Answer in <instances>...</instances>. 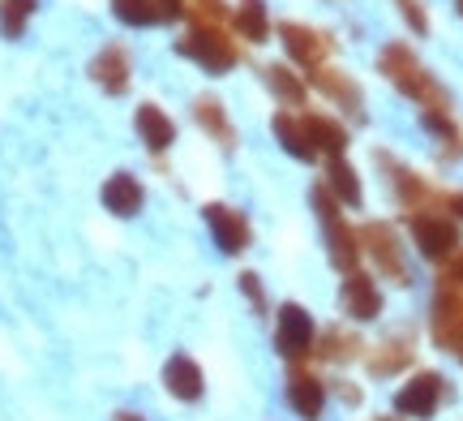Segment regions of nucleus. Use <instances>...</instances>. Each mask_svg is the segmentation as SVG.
<instances>
[{
  "instance_id": "obj_6",
  "label": "nucleus",
  "mask_w": 463,
  "mask_h": 421,
  "mask_svg": "<svg viewBox=\"0 0 463 421\" xmlns=\"http://www.w3.org/2000/svg\"><path fill=\"white\" fill-rule=\"evenodd\" d=\"M275 349H279L288 361H300V357L314 353V319L309 310L297 301H288L279 310V331H275Z\"/></svg>"
},
{
  "instance_id": "obj_28",
  "label": "nucleus",
  "mask_w": 463,
  "mask_h": 421,
  "mask_svg": "<svg viewBox=\"0 0 463 421\" xmlns=\"http://www.w3.org/2000/svg\"><path fill=\"white\" fill-rule=\"evenodd\" d=\"M184 14H194V22H206V26H223L228 5L223 0H184Z\"/></svg>"
},
{
  "instance_id": "obj_34",
  "label": "nucleus",
  "mask_w": 463,
  "mask_h": 421,
  "mask_svg": "<svg viewBox=\"0 0 463 421\" xmlns=\"http://www.w3.org/2000/svg\"><path fill=\"white\" fill-rule=\"evenodd\" d=\"M455 211H459V215H463V194H455Z\"/></svg>"
},
{
  "instance_id": "obj_2",
  "label": "nucleus",
  "mask_w": 463,
  "mask_h": 421,
  "mask_svg": "<svg viewBox=\"0 0 463 421\" xmlns=\"http://www.w3.org/2000/svg\"><path fill=\"white\" fill-rule=\"evenodd\" d=\"M176 52L189 56V61H198V65L211 69V73H228V69H236V61H241L236 39H228L223 26H206V22H194V26L176 39Z\"/></svg>"
},
{
  "instance_id": "obj_8",
  "label": "nucleus",
  "mask_w": 463,
  "mask_h": 421,
  "mask_svg": "<svg viewBox=\"0 0 463 421\" xmlns=\"http://www.w3.org/2000/svg\"><path fill=\"white\" fill-rule=\"evenodd\" d=\"M206 224H211V236L223 254H245L253 233H249V219L236 211V206H223V203H211L206 206Z\"/></svg>"
},
{
  "instance_id": "obj_13",
  "label": "nucleus",
  "mask_w": 463,
  "mask_h": 421,
  "mask_svg": "<svg viewBox=\"0 0 463 421\" xmlns=\"http://www.w3.org/2000/svg\"><path fill=\"white\" fill-rule=\"evenodd\" d=\"M90 78L108 91V95H125L129 91V52L120 43H108V48L90 61Z\"/></svg>"
},
{
  "instance_id": "obj_19",
  "label": "nucleus",
  "mask_w": 463,
  "mask_h": 421,
  "mask_svg": "<svg viewBox=\"0 0 463 421\" xmlns=\"http://www.w3.org/2000/svg\"><path fill=\"white\" fill-rule=\"evenodd\" d=\"M194 120H198L206 134L215 138L219 147H236V129H232V120H228V112H223V103L215 100V95H198L194 100Z\"/></svg>"
},
{
  "instance_id": "obj_33",
  "label": "nucleus",
  "mask_w": 463,
  "mask_h": 421,
  "mask_svg": "<svg viewBox=\"0 0 463 421\" xmlns=\"http://www.w3.org/2000/svg\"><path fill=\"white\" fill-rule=\"evenodd\" d=\"M116 421H146V417H137V413H116Z\"/></svg>"
},
{
  "instance_id": "obj_32",
  "label": "nucleus",
  "mask_w": 463,
  "mask_h": 421,
  "mask_svg": "<svg viewBox=\"0 0 463 421\" xmlns=\"http://www.w3.org/2000/svg\"><path fill=\"white\" fill-rule=\"evenodd\" d=\"M155 14H159V22H176L184 14V0H155Z\"/></svg>"
},
{
  "instance_id": "obj_29",
  "label": "nucleus",
  "mask_w": 463,
  "mask_h": 421,
  "mask_svg": "<svg viewBox=\"0 0 463 421\" xmlns=\"http://www.w3.org/2000/svg\"><path fill=\"white\" fill-rule=\"evenodd\" d=\"M399 14L408 17V26H412L416 34L430 31V17H425V9H420V0H399Z\"/></svg>"
},
{
  "instance_id": "obj_1",
  "label": "nucleus",
  "mask_w": 463,
  "mask_h": 421,
  "mask_svg": "<svg viewBox=\"0 0 463 421\" xmlns=\"http://www.w3.org/2000/svg\"><path fill=\"white\" fill-rule=\"evenodd\" d=\"M378 65L408 100L425 103V112H450V95L442 91V82L433 78L430 69L416 61V52L408 48V43H386L378 56Z\"/></svg>"
},
{
  "instance_id": "obj_31",
  "label": "nucleus",
  "mask_w": 463,
  "mask_h": 421,
  "mask_svg": "<svg viewBox=\"0 0 463 421\" xmlns=\"http://www.w3.org/2000/svg\"><path fill=\"white\" fill-rule=\"evenodd\" d=\"M438 284H450V288H459L463 292V250H455L447 258V271H442V280Z\"/></svg>"
},
{
  "instance_id": "obj_5",
  "label": "nucleus",
  "mask_w": 463,
  "mask_h": 421,
  "mask_svg": "<svg viewBox=\"0 0 463 421\" xmlns=\"http://www.w3.org/2000/svg\"><path fill=\"white\" fill-rule=\"evenodd\" d=\"M408 224H412L416 250L425 254L430 263H447L450 254L459 250V228H455V219L447 211H412Z\"/></svg>"
},
{
  "instance_id": "obj_11",
  "label": "nucleus",
  "mask_w": 463,
  "mask_h": 421,
  "mask_svg": "<svg viewBox=\"0 0 463 421\" xmlns=\"http://www.w3.org/2000/svg\"><path fill=\"white\" fill-rule=\"evenodd\" d=\"M288 405L297 408V417L317 421L326 408V383L314 378L309 370H292L288 374Z\"/></svg>"
},
{
  "instance_id": "obj_16",
  "label": "nucleus",
  "mask_w": 463,
  "mask_h": 421,
  "mask_svg": "<svg viewBox=\"0 0 463 421\" xmlns=\"http://www.w3.org/2000/svg\"><path fill=\"white\" fill-rule=\"evenodd\" d=\"M146 203V194H142V181L129 177V172H116L108 177V186H103V206L112 211V215H137Z\"/></svg>"
},
{
  "instance_id": "obj_15",
  "label": "nucleus",
  "mask_w": 463,
  "mask_h": 421,
  "mask_svg": "<svg viewBox=\"0 0 463 421\" xmlns=\"http://www.w3.org/2000/svg\"><path fill=\"white\" fill-rule=\"evenodd\" d=\"M133 125H137V138H142L155 155L167 151V147L176 142V125H172V117H167L159 103H142L137 117H133Z\"/></svg>"
},
{
  "instance_id": "obj_24",
  "label": "nucleus",
  "mask_w": 463,
  "mask_h": 421,
  "mask_svg": "<svg viewBox=\"0 0 463 421\" xmlns=\"http://www.w3.org/2000/svg\"><path fill=\"white\" fill-rule=\"evenodd\" d=\"M361 340L352 336V331H344V327H331L326 336H322V349H317V357L322 361H356L361 357Z\"/></svg>"
},
{
  "instance_id": "obj_35",
  "label": "nucleus",
  "mask_w": 463,
  "mask_h": 421,
  "mask_svg": "<svg viewBox=\"0 0 463 421\" xmlns=\"http://www.w3.org/2000/svg\"><path fill=\"white\" fill-rule=\"evenodd\" d=\"M378 421H395V417H378Z\"/></svg>"
},
{
  "instance_id": "obj_30",
  "label": "nucleus",
  "mask_w": 463,
  "mask_h": 421,
  "mask_svg": "<svg viewBox=\"0 0 463 421\" xmlns=\"http://www.w3.org/2000/svg\"><path fill=\"white\" fill-rule=\"evenodd\" d=\"M241 292H245L249 305L262 314V310H266V292H262V284H258V275H253V271H245V275H241Z\"/></svg>"
},
{
  "instance_id": "obj_3",
  "label": "nucleus",
  "mask_w": 463,
  "mask_h": 421,
  "mask_svg": "<svg viewBox=\"0 0 463 421\" xmlns=\"http://www.w3.org/2000/svg\"><path fill=\"white\" fill-rule=\"evenodd\" d=\"M314 211L322 215V228H326V241H331V263L344 271V275H352V271L361 267V241L347 228L344 203H339L326 186H314Z\"/></svg>"
},
{
  "instance_id": "obj_23",
  "label": "nucleus",
  "mask_w": 463,
  "mask_h": 421,
  "mask_svg": "<svg viewBox=\"0 0 463 421\" xmlns=\"http://www.w3.org/2000/svg\"><path fill=\"white\" fill-rule=\"evenodd\" d=\"M262 82L275 91V100L288 103V108H305V82L288 65H266L262 69Z\"/></svg>"
},
{
  "instance_id": "obj_36",
  "label": "nucleus",
  "mask_w": 463,
  "mask_h": 421,
  "mask_svg": "<svg viewBox=\"0 0 463 421\" xmlns=\"http://www.w3.org/2000/svg\"><path fill=\"white\" fill-rule=\"evenodd\" d=\"M459 9H463V0H459Z\"/></svg>"
},
{
  "instance_id": "obj_20",
  "label": "nucleus",
  "mask_w": 463,
  "mask_h": 421,
  "mask_svg": "<svg viewBox=\"0 0 463 421\" xmlns=\"http://www.w3.org/2000/svg\"><path fill=\"white\" fill-rule=\"evenodd\" d=\"M232 31L241 34L245 43H266V34H270V17H266L262 0H241V5H236V14H232Z\"/></svg>"
},
{
  "instance_id": "obj_22",
  "label": "nucleus",
  "mask_w": 463,
  "mask_h": 421,
  "mask_svg": "<svg viewBox=\"0 0 463 421\" xmlns=\"http://www.w3.org/2000/svg\"><path fill=\"white\" fill-rule=\"evenodd\" d=\"M275 138H279V147L288 155H297V159H305V164H309V159H314V142H309V134H305V125H300V117L297 112H279V117H275Z\"/></svg>"
},
{
  "instance_id": "obj_25",
  "label": "nucleus",
  "mask_w": 463,
  "mask_h": 421,
  "mask_svg": "<svg viewBox=\"0 0 463 421\" xmlns=\"http://www.w3.org/2000/svg\"><path fill=\"white\" fill-rule=\"evenodd\" d=\"M34 14V0H0V31L17 39V34L26 31V22Z\"/></svg>"
},
{
  "instance_id": "obj_21",
  "label": "nucleus",
  "mask_w": 463,
  "mask_h": 421,
  "mask_svg": "<svg viewBox=\"0 0 463 421\" xmlns=\"http://www.w3.org/2000/svg\"><path fill=\"white\" fill-rule=\"evenodd\" d=\"M322 186L331 189V194H335V198H339L344 206H361V198H364V194H361V181H356V168L347 164L344 155L326 164V181H322Z\"/></svg>"
},
{
  "instance_id": "obj_7",
  "label": "nucleus",
  "mask_w": 463,
  "mask_h": 421,
  "mask_svg": "<svg viewBox=\"0 0 463 421\" xmlns=\"http://www.w3.org/2000/svg\"><path fill=\"white\" fill-rule=\"evenodd\" d=\"M442 396H447V383H442V374H416L412 383H403V391L395 396V413L403 417H433V408L442 405Z\"/></svg>"
},
{
  "instance_id": "obj_4",
  "label": "nucleus",
  "mask_w": 463,
  "mask_h": 421,
  "mask_svg": "<svg viewBox=\"0 0 463 421\" xmlns=\"http://www.w3.org/2000/svg\"><path fill=\"white\" fill-rule=\"evenodd\" d=\"M356 241H361V254H369V258L378 263V271L386 275V280H395V284H412L408 258H403V250H399V236H395V228H391V224L369 219L361 233H356Z\"/></svg>"
},
{
  "instance_id": "obj_26",
  "label": "nucleus",
  "mask_w": 463,
  "mask_h": 421,
  "mask_svg": "<svg viewBox=\"0 0 463 421\" xmlns=\"http://www.w3.org/2000/svg\"><path fill=\"white\" fill-rule=\"evenodd\" d=\"M112 14L125 22V26H155L159 14H155V0H112Z\"/></svg>"
},
{
  "instance_id": "obj_14",
  "label": "nucleus",
  "mask_w": 463,
  "mask_h": 421,
  "mask_svg": "<svg viewBox=\"0 0 463 421\" xmlns=\"http://www.w3.org/2000/svg\"><path fill=\"white\" fill-rule=\"evenodd\" d=\"M314 86L322 91V95H326V100H335L339 108H347L352 117H361V112H364V95H361V86L352 82V78H347L344 69H326V65L314 69Z\"/></svg>"
},
{
  "instance_id": "obj_9",
  "label": "nucleus",
  "mask_w": 463,
  "mask_h": 421,
  "mask_svg": "<svg viewBox=\"0 0 463 421\" xmlns=\"http://www.w3.org/2000/svg\"><path fill=\"white\" fill-rule=\"evenodd\" d=\"M279 39H283V48L292 52V61L305 69H322L326 52H331L326 34H317L314 26H300V22H279Z\"/></svg>"
},
{
  "instance_id": "obj_12",
  "label": "nucleus",
  "mask_w": 463,
  "mask_h": 421,
  "mask_svg": "<svg viewBox=\"0 0 463 421\" xmlns=\"http://www.w3.org/2000/svg\"><path fill=\"white\" fill-rule=\"evenodd\" d=\"M412 357H416L412 336H386L382 344H373L364 353V366H369V374H378V378H391L403 366H412Z\"/></svg>"
},
{
  "instance_id": "obj_18",
  "label": "nucleus",
  "mask_w": 463,
  "mask_h": 421,
  "mask_svg": "<svg viewBox=\"0 0 463 421\" xmlns=\"http://www.w3.org/2000/svg\"><path fill=\"white\" fill-rule=\"evenodd\" d=\"M164 383H167V391L176 396V400H198L202 396V366L194 361V357H184V353H176L172 361L164 366Z\"/></svg>"
},
{
  "instance_id": "obj_17",
  "label": "nucleus",
  "mask_w": 463,
  "mask_h": 421,
  "mask_svg": "<svg viewBox=\"0 0 463 421\" xmlns=\"http://www.w3.org/2000/svg\"><path fill=\"white\" fill-rule=\"evenodd\" d=\"M300 125H305V134H309V142H314V151L331 155V159H339V155L347 151V129L339 125V120L322 117V112H305Z\"/></svg>"
},
{
  "instance_id": "obj_10",
  "label": "nucleus",
  "mask_w": 463,
  "mask_h": 421,
  "mask_svg": "<svg viewBox=\"0 0 463 421\" xmlns=\"http://www.w3.org/2000/svg\"><path fill=\"white\" fill-rule=\"evenodd\" d=\"M344 314H352L356 322H369V319H378L382 314V292H378V284L364 275V271H352L344 280Z\"/></svg>"
},
{
  "instance_id": "obj_27",
  "label": "nucleus",
  "mask_w": 463,
  "mask_h": 421,
  "mask_svg": "<svg viewBox=\"0 0 463 421\" xmlns=\"http://www.w3.org/2000/svg\"><path fill=\"white\" fill-rule=\"evenodd\" d=\"M425 129L447 142V155H459V129H455L450 112H425Z\"/></svg>"
}]
</instances>
